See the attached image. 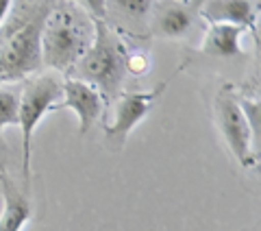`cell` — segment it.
Listing matches in <instances>:
<instances>
[{
  "label": "cell",
  "mask_w": 261,
  "mask_h": 231,
  "mask_svg": "<svg viewBox=\"0 0 261 231\" xmlns=\"http://www.w3.org/2000/svg\"><path fill=\"white\" fill-rule=\"evenodd\" d=\"M55 3H13L0 24V85L42 72V31Z\"/></svg>",
  "instance_id": "cell-1"
},
{
  "label": "cell",
  "mask_w": 261,
  "mask_h": 231,
  "mask_svg": "<svg viewBox=\"0 0 261 231\" xmlns=\"http://www.w3.org/2000/svg\"><path fill=\"white\" fill-rule=\"evenodd\" d=\"M96 37L94 20L81 3H55L42 31V63L70 74Z\"/></svg>",
  "instance_id": "cell-2"
},
{
  "label": "cell",
  "mask_w": 261,
  "mask_h": 231,
  "mask_svg": "<svg viewBox=\"0 0 261 231\" xmlns=\"http://www.w3.org/2000/svg\"><path fill=\"white\" fill-rule=\"evenodd\" d=\"M94 27H96V37L92 48L72 68L68 77L96 87L98 94L102 96L105 113H107L113 101L122 94V87H124V81L128 74L126 70L128 51L120 42L116 31L109 27L107 20H94Z\"/></svg>",
  "instance_id": "cell-3"
},
{
  "label": "cell",
  "mask_w": 261,
  "mask_h": 231,
  "mask_svg": "<svg viewBox=\"0 0 261 231\" xmlns=\"http://www.w3.org/2000/svg\"><path fill=\"white\" fill-rule=\"evenodd\" d=\"M63 96V81L57 72H37L20 83L18 125L22 129V177L24 186H31V144L33 133L42 118Z\"/></svg>",
  "instance_id": "cell-4"
},
{
  "label": "cell",
  "mask_w": 261,
  "mask_h": 231,
  "mask_svg": "<svg viewBox=\"0 0 261 231\" xmlns=\"http://www.w3.org/2000/svg\"><path fill=\"white\" fill-rule=\"evenodd\" d=\"M216 122L228 151L240 161L242 168L257 166V153L252 151V133L238 105V94L233 85L224 83L216 94Z\"/></svg>",
  "instance_id": "cell-5"
},
{
  "label": "cell",
  "mask_w": 261,
  "mask_h": 231,
  "mask_svg": "<svg viewBox=\"0 0 261 231\" xmlns=\"http://www.w3.org/2000/svg\"><path fill=\"white\" fill-rule=\"evenodd\" d=\"M168 87V83L157 85L150 92H122L113 105L109 107V113H113V122L105 125V135H107V146L111 151H120L124 146L128 133L148 115L152 105L157 103L161 92Z\"/></svg>",
  "instance_id": "cell-6"
},
{
  "label": "cell",
  "mask_w": 261,
  "mask_h": 231,
  "mask_svg": "<svg viewBox=\"0 0 261 231\" xmlns=\"http://www.w3.org/2000/svg\"><path fill=\"white\" fill-rule=\"evenodd\" d=\"M200 3H152L150 9V31L157 37L183 39L196 27Z\"/></svg>",
  "instance_id": "cell-7"
},
{
  "label": "cell",
  "mask_w": 261,
  "mask_h": 231,
  "mask_svg": "<svg viewBox=\"0 0 261 231\" xmlns=\"http://www.w3.org/2000/svg\"><path fill=\"white\" fill-rule=\"evenodd\" d=\"M63 101L57 103L53 109H72L79 118V133L85 135L96 122L102 120L105 113V103L102 96L98 94V89L92 87L89 83L74 79H65L63 81Z\"/></svg>",
  "instance_id": "cell-8"
},
{
  "label": "cell",
  "mask_w": 261,
  "mask_h": 231,
  "mask_svg": "<svg viewBox=\"0 0 261 231\" xmlns=\"http://www.w3.org/2000/svg\"><path fill=\"white\" fill-rule=\"evenodd\" d=\"M198 15H202L209 24H231L240 29L257 31L259 3L250 0H209L200 5Z\"/></svg>",
  "instance_id": "cell-9"
},
{
  "label": "cell",
  "mask_w": 261,
  "mask_h": 231,
  "mask_svg": "<svg viewBox=\"0 0 261 231\" xmlns=\"http://www.w3.org/2000/svg\"><path fill=\"white\" fill-rule=\"evenodd\" d=\"M0 190H3V214H0V231H22L33 216V203L29 190H20L13 179L0 172Z\"/></svg>",
  "instance_id": "cell-10"
},
{
  "label": "cell",
  "mask_w": 261,
  "mask_h": 231,
  "mask_svg": "<svg viewBox=\"0 0 261 231\" xmlns=\"http://www.w3.org/2000/svg\"><path fill=\"white\" fill-rule=\"evenodd\" d=\"M244 35V29L231 27V24H211L207 29V35L202 39V53L216 59H235L244 57L240 39Z\"/></svg>",
  "instance_id": "cell-11"
},
{
  "label": "cell",
  "mask_w": 261,
  "mask_h": 231,
  "mask_svg": "<svg viewBox=\"0 0 261 231\" xmlns=\"http://www.w3.org/2000/svg\"><path fill=\"white\" fill-rule=\"evenodd\" d=\"M107 9H113L118 20L126 29L130 27H146V20L150 15L152 3L150 0H116V3H105Z\"/></svg>",
  "instance_id": "cell-12"
},
{
  "label": "cell",
  "mask_w": 261,
  "mask_h": 231,
  "mask_svg": "<svg viewBox=\"0 0 261 231\" xmlns=\"http://www.w3.org/2000/svg\"><path fill=\"white\" fill-rule=\"evenodd\" d=\"M18 109H20V83L0 85V137L3 129L18 125Z\"/></svg>",
  "instance_id": "cell-13"
},
{
  "label": "cell",
  "mask_w": 261,
  "mask_h": 231,
  "mask_svg": "<svg viewBox=\"0 0 261 231\" xmlns=\"http://www.w3.org/2000/svg\"><path fill=\"white\" fill-rule=\"evenodd\" d=\"M238 105H240L244 118H246L248 127H250L255 144H259V131H261V105H259V101H252V98H246V96H238Z\"/></svg>",
  "instance_id": "cell-14"
},
{
  "label": "cell",
  "mask_w": 261,
  "mask_h": 231,
  "mask_svg": "<svg viewBox=\"0 0 261 231\" xmlns=\"http://www.w3.org/2000/svg\"><path fill=\"white\" fill-rule=\"evenodd\" d=\"M126 70L128 74H137V77H142V74H146L150 70V59L146 53H128L126 57Z\"/></svg>",
  "instance_id": "cell-15"
},
{
  "label": "cell",
  "mask_w": 261,
  "mask_h": 231,
  "mask_svg": "<svg viewBox=\"0 0 261 231\" xmlns=\"http://www.w3.org/2000/svg\"><path fill=\"white\" fill-rule=\"evenodd\" d=\"M11 5H13V3H9V0H0V24H3V22H5V18L9 15Z\"/></svg>",
  "instance_id": "cell-16"
},
{
  "label": "cell",
  "mask_w": 261,
  "mask_h": 231,
  "mask_svg": "<svg viewBox=\"0 0 261 231\" xmlns=\"http://www.w3.org/2000/svg\"><path fill=\"white\" fill-rule=\"evenodd\" d=\"M5 155H7V146L3 142V137H0V172H5Z\"/></svg>",
  "instance_id": "cell-17"
}]
</instances>
